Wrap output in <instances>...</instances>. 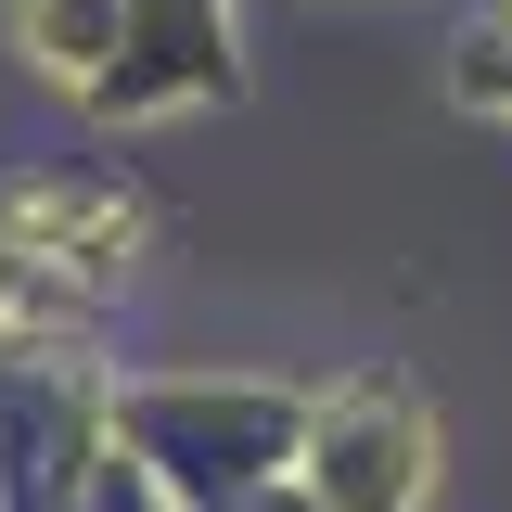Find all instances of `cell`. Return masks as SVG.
I'll list each match as a JSON object with an SVG mask.
<instances>
[{
    "instance_id": "obj_1",
    "label": "cell",
    "mask_w": 512,
    "mask_h": 512,
    "mask_svg": "<svg viewBox=\"0 0 512 512\" xmlns=\"http://www.w3.org/2000/svg\"><path fill=\"white\" fill-rule=\"evenodd\" d=\"M39 39H52V64H90L77 39H90V0H39Z\"/></svg>"
}]
</instances>
